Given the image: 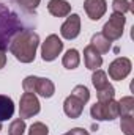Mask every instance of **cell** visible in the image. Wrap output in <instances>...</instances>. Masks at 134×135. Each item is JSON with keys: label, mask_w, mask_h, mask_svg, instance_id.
I'll return each instance as SVG.
<instances>
[{"label": "cell", "mask_w": 134, "mask_h": 135, "mask_svg": "<svg viewBox=\"0 0 134 135\" xmlns=\"http://www.w3.org/2000/svg\"><path fill=\"white\" fill-rule=\"evenodd\" d=\"M90 115L93 119L96 121H112L115 118L120 116V112H118V102L114 101V99H109V101H98L95 105H92L90 108Z\"/></svg>", "instance_id": "obj_4"}, {"label": "cell", "mask_w": 134, "mask_h": 135, "mask_svg": "<svg viewBox=\"0 0 134 135\" xmlns=\"http://www.w3.org/2000/svg\"><path fill=\"white\" fill-rule=\"evenodd\" d=\"M47 11L54 17H66L71 14V5L66 0H49Z\"/></svg>", "instance_id": "obj_13"}, {"label": "cell", "mask_w": 134, "mask_h": 135, "mask_svg": "<svg viewBox=\"0 0 134 135\" xmlns=\"http://www.w3.org/2000/svg\"><path fill=\"white\" fill-rule=\"evenodd\" d=\"M84 9L92 21H100L107 11L106 0H84Z\"/></svg>", "instance_id": "obj_10"}, {"label": "cell", "mask_w": 134, "mask_h": 135, "mask_svg": "<svg viewBox=\"0 0 134 135\" xmlns=\"http://www.w3.org/2000/svg\"><path fill=\"white\" fill-rule=\"evenodd\" d=\"M14 115V102L11 98L0 94V121H6Z\"/></svg>", "instance_id": "obj_14"}, {"label": "cell", "mask_w": 134, "mask_h": 135, "mask_svg": "<svg viewBox=\"0 0 134 135\" xmlns=\"http://www.w3.org/2000/svg\"><path fill=\"white\" fill-rule=\"evenodd\" d=\"M90 46H93L100 54H107V52L110 50L112 42H110L102 33H95L92 36V44H90Z\"/></svg>", "instance_id": "obj_15"}, {"label": "cell", "mask_w": 134, "mask_h": 135, "mask_svg": "<svg viewBox=\"0 0 134 135\" xmlns=\"http://www.w3.org/2000/svg\"><path fill=\"white\" fill-rule=\"evenodd\" d=\"M118 102V112H120V116H125V115H133L134 110V99L133 96H125L122 98Z\"/></svg>", "instance_id": "obj_18"}, {"label": "cell", "mask_w": 134, "mask_h": 135, "mask_svg": "<svg viewBox=\"0 0 134 135\" xmlns=\"http://www.w3.org/2000/svg\"><path fill=\"white\" fill-rule=\"evenodd\" d=\"M131 60L126 57H118L109 65V77L112 80H123L131 72Z\"/></svg>", "instance_id": "obj_8"}, {"label": "cell", "mask_w": 134, "mask_h": 135, "mask_svg": "<svg viewBox=\"0 0 134 135\" xmlns=\"http://www.w3.org/2000/svg\"><path fill=\"white\" fill-rule=\"evenodd\" d=\"M22 88L25 93H38L39 96L49 99L55 93V85L51 79L46 77H36V75H29L22 82Z\"/></svg>", "instance_id": "obj_3"}, {"label": "cell", "mask_w": 134, "mask_h": 135, "mask_svg": "<svg viewBox=\"0 0 134 135\" xmlns=\"http://www.w3.org/2000/svg\"><path fill=\"white\" fill-rule=\"evenodd\" d=\"M63 50V42L57 35H49L41 46V58L44 61L55 60Z\"/></svg>", "instance_id": "obj_7"}, {"label": "cell", "mask_w": 134, "mask_h": 135, "mask_svg": "<svg viewBox=\"0 0 134 135\" xmlns=\"http://www.w3.org/2000/svg\"><path fill=\"white\" fill-rule=\"evenodd\" d=\"M22 32V22L6 6L0 3V49L6 50L11 39Z\"/></svg>", "instance_id": "obj_2"}, {"label": "cell", "mask_w": 134, "mask_h": 135, "mask_svg": "<svg viewBox=\"0 0 134 135\" xmlns=\"http://www.w3.org/2000/svg\"><path fill=\"white\" fill-rule=\"evenodd\" d=\"M29 135H49V129L44 123H33L29 129Z\"/></svg>", "instance_id": "obj_23"}, {"label": "cell", "mask_w": 134, "mask_h": 135, "mask_svg": "<svg viewBox=\"0 0 134 135\" xmlns=\"http://www.w3.org/2000/svg\"><path fill=\"white\" fill-rule=\"evenodd\" d=\"M81 33V16L79 14H69L68 19L60 27V35L65 39H74Z\"/></svg>", "instance_id": "obj_9"}, {"label": "cell", "mask_w": 134, "mask_h": 135, "mask_svg": "<svg viewBox=\"0 0 134 135\" xmlns=\"http://www.w3.org/2000/svg\"><path fill=\"white\" fill-rule=\"evenodd\" d=\"M39 46V36L32 30H22L10 42V52L21 63H32L36 57V49Z\"/></svg>", "instance_id": "obj_1"}, {"label": "cell", "mask_w": 134, "mask_h": 135, "mask_svg": "<svg viewBox=\"0 0 134 135\" xmlns=\"http://www.w3.org/2000/svg\"><path fill=\"white\" fill-rule=\"evenodd\" d=\"M112 9L117 14H126L128 11H131V3L128 0H114L112 2Z\"/></svg>", "instance_id": "obj_22"}, {"label": "cell", "mask_w": 134, "mask_h": 135, "mask_svg": "<svg viewBox=\"0 0 134 135\" xmlns=\"http://www.w3.org/2000/svg\"><path fill=\"white\" fill-rule=\"evenodd\" d=\"M69 134L71 135H90L88 131H85V129H82V127H74V129L69 131Z\"/></svg>", "instance_id": "obj_26"}, {"label": "cell", "mask_w": 134, "mask_h": 135, "mask_svg": "<svg viewBox=\"0 0 134 135\" xmlns=\"http://www.w3.org/2000/svg\"><path fill=\"white\" fill-rule=\"evenodd\" d=\"M84 105H85V104H82L79 99H76L74 96L69 94L66 99H65V102H63V112H65V115H66L68 118L76 119V118H79V116L82 115Z\"/></svg>", "instance_id": "obj_12"}, {"label": "cell", "mask_w": 134, "mask_h": 135, "mask_svg": "<svg viewBox=\"0 0 134 135\" xmlns=\"http://www.w3.org/2000/svg\"><path fill=\"white\" fill-rule=\"evenodd\" d=\"M71 96H74L76 99H79L82 104H87L88 99H90V91H88L87 86H84V85H77V86L73 88Z\"/></svg>", "instance_id": "obj_19"}, {"label": "cell", "mask_w": 134, "mask_h": 135, "mask_svg": "<svg viewBox=\"0 0 134 135\" xmlns=\"http://www.w3.org/2000/svg\"><path fill=\"white\" fill-rule=\"evenodd\" d=\"M62 63H63V66L66 68V69H76V68L79 66V63H81V55H79V52H77L76 49L66 50V54H65L63 58H62Z\"/></svg>", "instance_id": "obj_16"}, {"label": "cell", "mask_w": 134, "mask_h": 135, "mask_svg": "<svg viewBox=\"0 0 134 135\" xmlns=\"http://www.w3.org/2000/svg\"><path fill=\"white\" fill-rule=\"evenodd\" d=\"M63 135H71V134H69V132H66V134H63Z\"/></svg>", "instance_id": "obj_29"}, {"label": "cell", "mask_w": 134, "mask_h": 135, "mask_svg": "<svg viewBox=\"0 0 134 135\" xmlns=\"http://www.w3.org/2000/svg\"><path fill=\"white\" fill-rule=\"evenodd\" d=\"M114 96H115V88H114L112 85H109V86H106L104 90L98 91V101H101V102L114 99Z\"/></svg>", "instance_id": "obj_24"}, {"label": "cell", "mask_w": 134, "mask_h": 135, "mask_svg": "<svg viewBox=\"0 0 134 135\" xmlns=\"http://www.w3.org/2000/svg\"><path fill=\"white\" fill-rule=\"evenodd\" d=\"M39 110H41V105H39V101H38L36 94L24 93L21 96V101H19V118H22V119L32 118V116L39 113Z\"/></svg>", "instance_id": "obj_6"}, {"label": "cell", "mask_w": 134, "mask_h": 135, "mask_svg": "<svg viewBox=\"0 0 134 135\" xmlns=\"http://www.w3.org/2000/svg\"><path fill=\"white\" fill-rule=\"evenodd\" d=\"M125 22H126L125 14H117V13H114V14H110L109 21L104 24L101 33L104 35L110 42H112V41H117V39H120L122 35H123Z\"/></svg>", "instance_id": "obj_5"}, {"label": "cell", "mask_w": 134, "mask_h": 135, "mask_svg": "<svg viewBox=\"0 0 134 135\" xmlns=\"http://www.w3.org/2000/svg\"><path fill=\"white\" fill-rule=\"evenodd\" d=\"M0 131H2V121H0Z\"/></svg>", "instance_id": "obj_28"}, {"label": "cell", "mask_w": 134, "mask_h": 135, "mask_svg": "<svg viewBox=\"0 0 134 135\" xmlns=\"http://www.w3.org/2000/svg\"><path fill=\"white\" fill-rule=\"evenodd\" d=\"M92 83H93V86L96 88V91H101V90H104L106 86L110 85V83H109V79H107V74H106L104 71H101V69L93 71Z\"/></svg>", "instance_id": "obj_17"}, {"label": "cell", "mask_w": 134, "mask_h": 135, "mask_svg": "<svg viewBox=\"0 0 134 135\" xmlns=\"http://www.w3.org/2000/svg\"><path fill=\"white\" fill-rule=\"evenodd\" d=\"M25 129H27V126H25V121L22 118L14 119L8 127V135H22L25 132Z\"/></svg>", "instance_id": "obj_21"}, {"label": "cell", "mask_w": 134, "mask_h": 135, "mask_svg": "<svg viewBox=\"0 0 134 135\" xmlns=\"http://www.w3.org/2000/svg\"><path fill=\"white\" fill-rule=\"evenodd\" d=\"M5 63H6V50L0 49V69L5 66Z\"/></svg>", "instance_id": "obj_27"}, {"label": "cell", "mask_w": 134, "mask_h": 135, "mask_svg": "<svg viewBox=\"0 0 134 135\" xmlns=\"http://www.w3.org/2000/svg\"><path fill=\"white\" fill-rule=\"evenodd\" d=\"M14 2L25 11H35L41 0H14Z\"/></svg>", "instance_id": "obj_25"}, {"label": "cell", "mask_w": 134, "mask_h": 135, "mask_svg": "<svg viewBox=\"0 0 134 135\" xmlns=\"http://www.w3.org/2000/svg\"><path fill=\"white\" fill-rule=\"evenodd\" d=\"M120 129H122V132L125 135H134V118H133V115H125V116H122Z\"/></svg>", "instance_id": "obj_20"}, {"label": "cell", "mask_w": 134, "mask_h": 135, "mask_svg": "<svg viewBox=\"0 0 134 135\" xmlns=\"http://www.w3.org/2000/svg\"><path fill=\"white\" fill-rule=\"evenodd\" d=\"M84 61H85V68L90 69V71H96L100 69L102 65V57L101 54L93 47V46H87L84 49Z\"/></svg>", "instance_id": "obj_11"}]
</instances>
